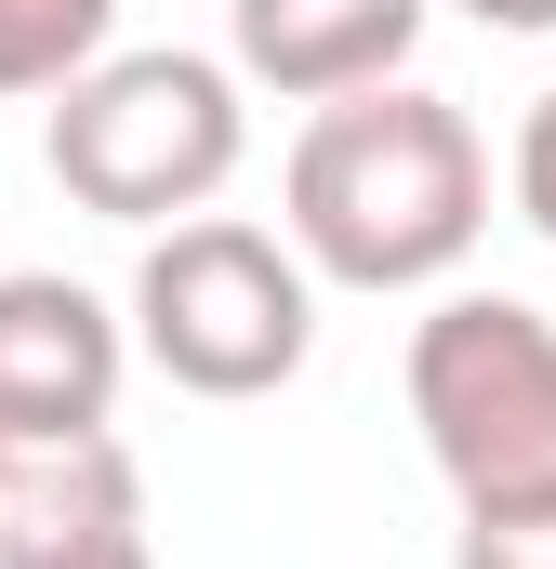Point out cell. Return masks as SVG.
<instances>
[{
	"label": "cell",
	"mask_w": 556,
	"mask_h": 569,
	"mask_svg": "<svg viewBox=\"0 0 556 569\" xmlns=\"http://www.w3.org/2000/svg\"><path fill=\"white\" fill-rule=\"evenodd\" d=\"M411 425L464 517H556V318L517 291L411 318Z\"/></svg>",
	"instance_id": "cell-3"
},
{
	"label": "cell",
	"mask_w": 556,
	"mask_h": 569,
	"mask_svg": "<svg viewBox=\"0 0 556 569\" xmlns=\"http://www.w3.org/2000/svg\"><path fill=\"white\" fill-rule=\"evenodd\" d=\"M120 40V0H0V93H67Z\"/></svg>",
	"instance_id": "cell-8"
},
{
	"label": "cell",
	"mask_w": 556,
	"mask_h": 569,
	"mask_svg": "<svg viewBox=\"0 0 556 569\" xmlns=\"http://www.w3.org/2000/svg\"><path fill=\"white\" fill-rule=\"evenodd\" d=\"M450 569H556V517H464Z\"/></svg>",
	"instance_id": "cell-9"
},
{
	"label": "cell",
	"mask_w": 556,
	"mask_h": 569,
	"mask_svg": "<svg viewBox=\"0 0 556 569\" xmlns=\"http://www.w3.org/2000/svg\"><path fill=\"white\" fill-rule=\"evenodd\" d=\"M278 226L331 291H437L490 226V146L450 93L371 80L291 133Z\"/></svg>",
	"instance_id": "cell-1"
},
{
	"label": "cell",
	"mask_w": 556,
	"mask_h": 569,
	"mask_svg": "<svg viewBox=\"0 0 556 569\" xmlns=\"http://www.w3.org/2000/svg\"><path fill=\"white\" fill-rule=\"evenodd\" d=\"M424 13L437 0H226V53L278 107H345L424 53Z\"/></svg>",
	"instance_id": "cell-7"
},
{
	"label": "cell",
	"mask_w": 556,
	"mask_h": 569,
	"mask_svg": "<svg viewBox=\"0 0 556 569\" xmlns=\"http://www.w3.org/2000/svg\"><path fill=\"white\" fill-rule=\"evenodd\" d=\"M239 146H252L239 67H212V53H107L40 120L53 186L93 226H186V212H212L226 172H239Z\"/></svg>",
	"instance_id": "cell-2"
},
{
	"label": "cell",
	"mask_w": 556,
	"mask_h": 569,
	"mask_svg": "<svg viewBox=\"0 0 556 569\" xmlns=\"http://www.w3.org/2000/svg\"><path fill=\"white\" fill-rule=\"evenodd\" d=\"M464 13H477V27H504V40H544V27H556V0H464Z\"/></svg>",
	"instance_id": "cell-11"
},
{
	"label": "cell",
	"mask_w": 556,
	"mask_h": 569,
	"mask_svg": "<svg viewBox=\"0 0 556 569\" xmlns=\"http://www.w3.org/2000/svg\"><path fill=\"white\" fill-rule=\"evenodd\" d=\"M0 569H159L120 437H0Z\"/></svg>",
	"instance_id": "cell-5"
},
{
	"label": "cell",
	"mask_w": 556,
	"mask_h": 569,
	"mask_svg": "<svg viewBox=\"0 0 556 569\" xmlns=\"http://www.w3.org/2000/svg\"><path fill=\"white\" fill-rule=\"evenodd\" d=\"M504 186H517V212H530V226L556 239V93L530 107V120H517V159H504Z\"/></svg>",
	"instance_id": "cell-10"
},
{
	"label": "cell",
	"mask_w": 556,
	"mask_h": 569,
	"mask_svg": "<svg viewBox=\"0 0 556 569\" xmlns=\"http://www.w3.org/2000/svg\"><path fill=\"white\" fill-rule=\"evenodd\" d=\"M133 345L186 398H226V411L278 398L318 345V266L266 226H239V212H186L133 266Z\"/></svg>",
	"instance_id": "cell-4"
},
{
	"label": "cell",
	"mask_w": 556,
	"mask_h": 569,
	"mask_svg": "<svg viewBox=\"0 0 556 569\" xmlns=\"http://www.w3.org/2000/svg\"><path fill=\"white\" fill-rule=\"evenodd\" d=\"M133 371V331L53 266L0 279V437H107Z\"/></svg>",
	"instance_id": "cell-6"
}]
</instances>
